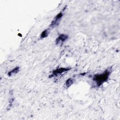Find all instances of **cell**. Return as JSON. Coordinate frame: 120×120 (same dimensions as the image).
I'll return each mask as SVG.
<instances>
[{
    "instance_id": "1",
    "label": "cell",
    "mask_w": 120,
    "mask_h": 120,
    "mask_svg": "<svg viewBox=\"0 0 120 120\" xmlns=\"http://www.w3.org/2000/svg\"><path fill=\"white\" fill-rule=\"evenodd\" d=\"M111 72L112 68H108L102 74L94 75L93 76V80L96 82L97 86L99 87L108 81Z\"/></svg>"
},
{
    "instance_id": "2",
    "label": "cell",
    "mask_w": 120,
    "mask_h": 120,
    "mask_svg": "<svg viewBox=\"0 0 120 120\" xmlns=\"http://www.w3.org/2000/svg\"><path fill=\"white\" fill-rule=\"evenodd\" d=\"M63 16V14L62 12H60L59 14H58L53 18V20L51 23V24L50 25V27L53 28L59 25L60 23V21Z\"/></svg>"
},
{
    "instance_id": "3",
    "label": "cell",
    "mask_w": 120,
    "mask_h": 120,
    "mask_svg": "<svg viewBox=\"0 0 120 120\" xmlns=\"http://www.w3.org/2000/svg\"><path fill=\"white\" fill-rule=\"evenodd\" d=\"M70 69L71 68H57L55 70H53V71L52 72V74L51 75V76H50L49 77H52L54 76H56L58 75H59L63 73L68 72Z\"/></svg>"
},
{
    "instance_id": "4",
    "label": "cell",
    "mask_w": 120,
    "mask_h": 120,
    "mask_svg": "<svg viewBox=\"0 0 120 120\" xmlns=\"http://www.w3.org/2000/svg\"><path fill=\"white\" fill-rule=\"evenodd\" d=\"M68 37L67 35L64 34H60L55 40L56 45L62 44V43L68 38Z\"/></svg>"
},
{
    "instance_id": "5",
    "label": "cell",
    "mask_w": 120,
    "mask_h": 120,
    "mask_svg": "<svg viewBox=\"0 0 120 120\" xmlns=\"http://www.w3.org/2000/svg\"><path fill=\"white\" fill-rule=\"evenodd\" d=\"M19 70H20L19 67H16L15 68H14L13 70L10 71L8 73V75L9 76L14 75H16L17 73H18L19 72Z\"/></svg>"
},
{
    "instance_id": "6",
    "label": "cell",
    "mask_w": 120,
    "mask_h": 120,
    "mask_svg": "<svg viewBox=\"0 0 120 120\" xmlns=\"http://www.w3.org/2000/svg\"><path fill=\"white\" fill-rule=\"evenodd\" d=\"M49 33V31L48 29H45L44 31H42V32L41 33L40 35V38H46Z\"/></svg>"
},
{
    "instance_id": "7",
    "label": "cell",
    "mask_w": 120,
    "mask_h": 120,
    "mask_svg": "<svg viewBox=\"0 0 120 120\" xmlns=\"http://www.w3.org/2000/svg\"><path fill=\"white\" fill-rule=\"evenodd\" d=\"M73 83V80L72 78H69L68 79L65 83V86H66L67 87H69V86H70Z\"/></svg>"
}]
</instances>
